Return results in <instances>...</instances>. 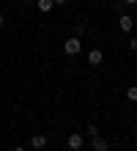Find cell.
I'll return each instance as SVG.
<instances>
[{"instance_id": "obj_10", "label": "cell", "mask_w": 137, "mask_h": 151, "mask_svg": "<svg viewBox=\"0 0 137 151\" xmlns=\"http://www.w3.org/2000/svg\"><path fill=\"white\" fill-rule=\"evenodd\" d=\"M129 50H132V52H137V36H132V39H129Z\"/></svg>"}, {"instance_id": "obj_4", "label": "cell", "mask_w": 137, "mask_h": 151, "mask_svg": "<svg viewBox=\"0 0 137 151\" xmlns=\"http://www.w3.org/2000/svg\"><path fill=\"white\" fill-rule=\"evenodd\" d=\"M102 60H104V52H102V50L93 47V50L88 52V63H90V66H102Z\"/></svg>"}, {"instance_id": "obj_5", "label": "cell", "mask_w": 137, "mask_h": 151, "mask_svg": "<svg viewBox=\"0 0 137 151\" xmlns=\"http://www.w3.org/2000/svg\"><path fill=\"white\" fill-rule=\"evenodd\" d=\"M90 146H93V151H107L110 148V143H107L102 135H93V137H90Z\"/></svg>"}, {"instance_id": "obj_7", "label": "cell", "mask_w": 137, "mask_h": 151, "mask_svg": "<svg viewBox=\"0 0 137 151\" xmlns=\"http://www.w3.org/2000/svg\"><path fill=\"white\" fill-rule=\"evenodd\" d=\"M30 146L33 148H44V146H47V137H44V135H33L30 137Z\"/></svg>"}, {"instance_id": "obj_6", "label": "cell", "mask_w": 137, "mask_h": 151, "mask_svg": "<svg viewBox=\"0 0 137 151\" xmlns=\"http://www.w3.org/2000/svg\"><path fill=\"white\" fill-rule=\"evenodd\" d=\"M36 6H39V11H41V14H49L52 8H55L52 0H36Z\"/></svg>"}, {"instance_id": "obj_3", "label": "cell", "mask_w": 137, "mask_h": 151, "mask_svg": "<svg viewBox=\"0 0 137 151\" xmlns=\"http://www.w3.org/2000/svg\"><path fill=\"white\" fill-rule=\"evenodd\" d=\"M118 28H121L123 33H132V28H134V17H132V14H121V17H118Z\"/></svg>"}, {"instance_id": "obj_12", "label": "cell", "mask_w": 137, "mask_h": 151, "mask_svg": "<svg viewBox=\"0 0 137 151\" xmlns=\"http://www.w3.org/2000/svg\"><path fill=\"white\" fill-rule=\"evenodd\" d=\"M123 6H137V0H123Z\"/></svg>"}, {"instance_id": "obj_14", "label": "cell", "mask_w": 137, "mask_h": 151, "mask_svg": "<svg viewBox=\"0 0 137 151\" xmlns=\"http://www.w3.org/2000/svg\"><path fill=\"white\" fill-rule=\"evenodd\" d=\"M11 151H25V148H22V146H16V148H11Z\"/></svg>"}, {"instance_id": "obj_9", "label": "cell", "mask_w": 137, "mask_h": 151, "mask_svg": "<svg viewBox=\"0 0 137 151\" xmlns=\"http://www.w3.org/2000/svg\"><path fill=\"white\" fill-rule=\"evenodd\" d=\"M74 33H77V39H80L82 33H85V22H77V28H74Z\"/></svg>"}, {"instance_id": "obj_8", "label": "cell", "mask_w": 137, "mask_h": 151, "mask_svg": "<svg viewBox=\"0 0 137 151\" xmlns=\"http://www.w3.org/2000/svg\"><path fill=\"white\" fill-rule=\"evenodd\" d=\"M126 99H129V102H137V85H132L129 91H126Z\"/></svg>"}, {"instance_id": "obj_13", "label": "cell", "mask_w": 137, "mask_h": 151, "mask_svg": "<svg viewBox=\"0 0 137 151\" xmlns=\"http://www.w3.org/2000/svg\"><path fill=\"white\" fill-rule=\"evenodd\" d=\"M3 25H6V17H3V14H0V28H3Z\"/></svg>"}, {"instance_id": "obj_1", "label": "cell", "mask_w": 137, "mask_h": 151, "mask_svg": "<svg viewBox=\"0 0 137 151\" xmlns=\"http://www.w3.org/2000/svg\"><path fill=\"white\" fill-rule=\"evenodd\" d=\"M63 52H66V55H71V58H74V55H80V52H82V41H80L77 36L66 39V41H63Z\"/></svg>"}, {"instance_id": "obj_2", "label": "cell", "mask_w": 137, "mask_h": 151, "mask_svg": "<svg viewBox=\"0 0 137 151\" xmlns=\"http://www.w3.org/2000/svg\"><path fill=\"white\" fill-rule=\"evenodd\" d=\"M82 143H85V137H82L80 132H71V135H69V140H66L69 151H82Z\"/></svg>"}, {"instance_id": "obj_11", "label": "cell", "mask_w": 137, "mask_h": 151, "mask_svg": "<svg viewBox=\"0 0 137 151\" xmlns=\"http://www.w3.org/2000/svg\"><path fill=\"white\" fill-rule=\"evenodd\" d=\"M52 3H55V6H66L69 0H52Z\"/></svg>"}]
</instances>
